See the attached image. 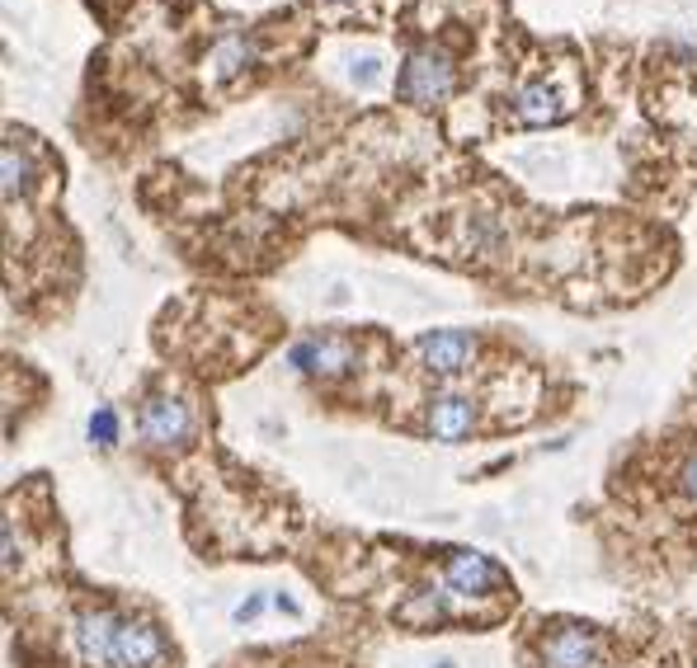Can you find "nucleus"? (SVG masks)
<instances>
[{
	"label": "nucleus",
	"instance_id": "3",
	"mask_svg": "<svg viewBox=\"0 0 697 668\" xmlns=\"http://www.w3.org/2000/svg\"><path fill=\"white\" fill-rule=\"evenodd\" d=\"M141 442L147 448H180V442L194 434V410H188V401H180V395H151L147 405H141Z\"/></svg>",
	"mask_w": 697,
	"mask_h": 668
},
{
	"label": "nucleus",
	"instance_id": "11",
	"mask_svg": "<svg viewBox=\"0 0 697 668\" xmlns=\"http://www.w3.org/2000/svg\"><path fill=\"white\" fill-rule=\"evenodd\" d=\"M0 161H5V203H14V198H24L28 188H34V161H28V151H20V141H5V156H0Z\"/></svg>",
	"mask_w": 697,
	"mask_h": 668
},
{
	"label": "nucleus",
	"instance_id": "5",
	"mask_svg": "<svg viewBox=\"0 0 697 668\" xmlns=\"http://www.w3.org/2000/svg\"><path fill=\"white\" fill-rule=\"evenodd\" d=\"M443 575H448L453 594H462V598H485V594H500V588H510L504 569L490 561V555L467 551V546L448 551V565H443Z\"/></svg>",
	"mask_w": 697,
	"mask_h": 668
},
{
	"label": "nucleus",
	"instance_id": "10",
	"mask_svg": "<svg viewBox=\"0 0 697 668\" xmlns=\"http://www.w3.org/2000/svg\"><path fill=\"white\" fill-rule=\"evenodd\" d=\"M255 57H260V47L250 43L245 34H227V38H221L213 53H208V76H213V81H231V76L245 71Z\"/></svg>",
	"mask_w": 697,
	"mask_h": 668
},
{
	"label": "nucleus",
	"instance_id": "4",
	"mask_svg": "<svg viewBox=\"0 0 697 668\" xmlns=\"http://www.w3.org/2000/svg\"><path fill=\"white\" fill-rule=\"evenodd\" d=\"M598 655H604V641L584 622H557L542 635V668H594Z\"/></svg>",
	"mask_w": 697,
	"mask_h": 668
},
{
	"label": "nucleus",
	"instance_id": "8",
	"mask_svg": "<svg viewBox=\"0 0 697 668\" xmlns=\"http://www.w3.org/2000/svg\"><path fill=\"white\" fill-rule=\"evenodd\" d=\"M477 428V405L471 395H434V405L424 410V434L438 442H462Z\"/></svg>",
	"mask_w": 697,
	"mask_h": 668
},
{
	"label": "nucleus",
	"instance_id": "12",
	"mask_svg": "<svg viewBox=\"0 0 697 668\" xmlns=\"http://www.w3.org/2000/svg\"><path fill=\"white\" fill-rule=\"evenodd\" d=\"M90 438L100 442V448H114V442H118V415H114L108 405H100V410L90 415Z\"/></svg>",
	"mask_w": 697,
	"mask_h": 668
},
{
	"label": "nucleus",
	"instance_id": "15",
	"mask_svg": "<svg viewBox=\"0 0 697 668\" xmlns=\"http://www.w3.org/2000/svg\"><path fill=\"white\" fill-rule=\"evenodd\" d=\"M438 668H453V664H438Z\"/></svg>",
	"mask_w": 697,
	"mask_h": 668
},
{
	"label": "nucleus",
	"instance_id": "1",
	"mask_svg": "<svg viewBox=\"0 0 697 668\" xmlns=\"http://www.w3.org/2000/svg\"><path fill=\"white\" fill-rule=\"evenodd\" d=\"M457 85V67H453V57L443 53V47H415V53L405 57V67L401 76H396V94H401L405 104H420V108H430V104H443L453 94Z\"/></svg>",
	"mask_w": 697,
	"mask_h": 668
},
{
	"label": "nucleus",
	"instance_id": "7",
	"mask_svg": "<svg viewBox=\"0 0 697 668\" xmlns=\"http://www.w3.org/2000/svg\"><path fill=\"white\" fill-rule=\"evenodd\" d=\"M288 362H293L297 372L330 381V377H340V372L354 368V348H348L344 339H335V334H311V339H302V344L293 348Z\"/></svg>",
	"mask_w": 697,
	"mask_h": 668
},
{
	"label": "nucleus",
	"instance_id": "13",
	"mask_svg": "<svg viewBox=\"0 0 697 668\" xmlns=\"http://www.w3.org/2000/svg\"><path fill=\"white\" fill-rule=\"evenodd\" d=\"M260 612H264V598H245V602H241V608H236V622H241V626H245V622H255V617H260Z\"/></svg>",
	"mask_w": 697,
	"mask_h": 668
},
{
	"label": "nucleus",
	"instance_id": "2",
	"mask_svg": "<svg viewBox=\"0 0 697 668\" xmlns=\"http://www.w3.org/2000/svg\"><path fill=\"white\" fill-rule=\"evenodd\" d=\"M170 659V645L156 622H141V617H118L114 631V655L108 664L118 668H161Z\"/></svg>",
	"mask_w": 697,
	"mask_h": 668
},
{
	"label": "nucleus",
	"instance_id": "6",
	"mask_svg": "<svg viewBox=\"0 0 697 668\" xmlns=\"http://www.w3.org/2000/svg\"><path fill=\"white\" fill-rule=\"evenodd\" d=\"M415 354L420 362L430 372L438 377H453V372H462L471 358H477V334H467V330H434V334H420L415 339Z\"/></svg>",
	"mask_w": 697,
	"mask_h": 668
},
{
	"label": "nucleus",
	"instance_id": "14",
	"mask_svg": "<svg viewBox=\"0 0 697 668\" xmlns=\"http://www.w3.org/2000/svg\"><path fill=\"white\" fill-rule=\"evenodd\" d=\"M684 485H688V495H693V504H697V457L684 467Z\"/></svg>",
	"mask_w": 697,
	"mask_h": 668
},
{
	"label": "nucleus",
	"instance_id": "9",
	"mask_svg": "<svg viewBox=\"0 0 697 668\" xmlns=\"http://www.w3.org/2000/svg\"><path fill=\"white\" fill-rule=\"evenodd\" d=\"M565 100H561V90L557 85H547V81H528L518 94H514V114L518 123H528V127H547V123H561L565 118Z\"/></svg>",
	"mask_w": 697,
	"mask_h": 668
}]
</instances>
